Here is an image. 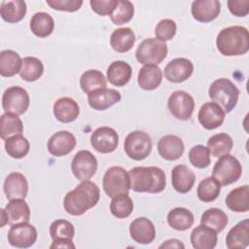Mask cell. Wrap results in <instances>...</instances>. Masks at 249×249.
Returning a JSON list of instances; mask_svg holds the SVG:
<instances>
[{
  "instance_id": "cell-1",
  "label": "cell",
  "mask_w": 249,
  "mask_h": 249,
  "mask_svg": "<svg viewBox=\"0 0 249 249\" xmlns=\"http://www.w3.org/2000/svg\"><path fill=\"white\" fill-rule=\"evenodd\" d=\"M100 198L98 186L89 181H82L74 190L68 192L63 198L64 210L73 216H81L94 207Z\"/></svg>"
},
{
  "instance_id": "cell-2",
  "label": "cell",
  "mask_w": 249,
  "mask_h": 249,
  "mask_svg": "<svg viewBox=\"0 0 249 249\" xmlns=\"http://www.w3.org/2000/svg\"><path fill=\"white\" fill-rule=\"evenodd\" d=\"M130 189L137 193L159 194L165 189L166 176L158 166H136L128 171Z\"/></svg>"
},
{
  "instance_id": "cell-3",
  "label": "cell",
  "mask_w": 249,
  "mask_h": 249,
  "mask_svg": "<svg viewBox=\"0 0 249 249\" xmlns=\"http://www.w3.org/2000/svg\"><path fill=\"white\" fill-rule=\"evenodd\" d=\"M218 51L225 56H238L249 51V33L239 25L222 29L216 39Z\"/></svg>"
},
{
  "instance_id": "cell-4",
  "label": "cell",
  "mask_w": 249,
  "mask_h": 249,
  "mask_svg": "<svg viewBox=\"0 0 249 249\" xmlns=\"http://www.w3.org/2000/svg\"><path fill=\"white\" fill-rule=\"evenodd\" d=\"M239 89L229 79L220 78L215 80L208 89V95L213 102L222 107L225 113H230L236 106Z\"/></svg>"
},
{
  "instance_id": "cell-5",
  "label": "cell",
  "mask_w": 249,
  "mask_h": 249,
  "mask_svg": "<svg viewBox=\"0 0 249 249\" xmlns=\"http://www.w3.org/2000/svg\"><path fill=\"white\" fill-rule=\"evenodd\" d=\"M102 186L105 194L112 198L128 195L130 190L128 172L122 166H111L103 176Z\"/></svg>"
},
{
  "instance_id": "cell-6",
  "label": "cell",
  "mask_w": 249,
  "mask_h": 249,
  "mask_svg": "<svg viewBox=\"0 0 249 249\" xmlns=\"http://www.w3.org/2000/svg\"><path fill=\"white\" fill-rule=\"evenodd\" d=\"M241 174V163L235 157L230 154L220 157L212 170V176L223 186L236 182Z\"/></svg>"
},
{
  "instance_id": "cell-7",
  "label": "cell",
  "mask_w": 249,
  "mask_h": 249,
  "mask_svg": "<svg viewBox=\"0 0 249 249\" xmlns=\"http://www.w3.org/2000/svg\"><path fill=\"white\" fill-rule=\"evenodd\" d=\"M167 51L165 42L156 38H147L137 47L135 56L141 64H159L166 57Z\"/></svg>"
},
{
  "instance_id": "cell-8",
  "label": "cell",
  "mask_w": 249,
  "mask_h": 249,
  "mask_svg": "<svg viewBox=\"0 0 249 249\" xmlns=\"http://www.w3.org/2000/svg\"><path fill=\"white\" fill-rule=\"evenodd\" d=\"M152 139L142 130L129 132L124 139V149L129 159L133 160H145L152 152Z\"/></svg>"
},
{
  "instance_id": "cell-9",
  "label": "cell",
  "mask_w": 249,
  "mask_h": 249,
  "mask_svg": "<svg viewBox=\"0 0 249 249\" xmlns=\"http://www.w3.org/2000/svg\"><path fill=\"white\" fill-rule=\"evenodd\" d=\"M29 103V94L21 87H10L2 95V107L5 113H12L18 116L22 115L27 111Z\"/></svg>"
},
{
  "instance_id": "cell-10",
  "label": "cell",
  "mask_w": 249,
  "mask_h": 249,
  "mask_svg": "<svg viewBox=\"0 0 249 249\" xmlns=\"http://www.w3.org/2000/svg\"><path fill=\"white\" fill-rule=\"evenodd\" d=\"M193 96L184 90H176L170 94L167 100V107L173 117L181 121L189 120L195 110Z\"/></svg>"
},
{
  "instance_id": "cell-11",
  "label": "cell",
  "mask_w": 249,
  "mask_h": 249,
  "mask_svg": "<svg viewBox=\"0 0 249 249\" xmlns=\"http://www.w3.org/2000/svg\"><path fill=\"white\" fill-rule=\"evenodd\" d=\"M71 170L78 180H89L97 170V160L91 152L81 150L75 154L72 160Z\"/></svg>"
},
{
  "instance_id": "cell-12",
  "label": "cell",
  "mask_w": 249,
  "mask_h": 249,
  "mask_svg": "<svg viewBox=\"0 0 249 249\" xmlns=\"http://www.w3.org/2000/svg\"><path fill=\"white\" fill-rule=\"evenodd\" d=\"M36 228L27 223H19L11 226L8 231L9 243L17 248L31 247L37 240Z\"/></svg>"
},
{
  "instance_id": "cell-13",
  "label": "cell",
  "mask_w": 249,
  "mask_h": 249,
  "mask_svg": "<svg viewBox=\"0 0 249 249\" xmlns=\"http://www.w3.org/2000/svg\"><path fill=\"white\" fill-rule=\"evenodd\" d=\"M90 144L96 152L109 154L117 149L119 145V135L112 127L100 126L91 133Z\"/></svg>"
},
{
  "instance_id": "cell-14",
  "label": "cell",
  "mask_w": 249,
  "mask_h": 249,
  "mask_svg": "<svg viewBox=\"0 0 249 249\" xmlns=\"http://www.w3.org/2000/svg\"><path fill=\"white\" fill-rule=\"evenodd\" d=\"M225 112L220 105L215 102H205L198 110L197 119L205 129H215L221 126L225 120Z\"/></svg>"
},
{
  "instance_id": "cell-15",
  "label": "cell",
  "mask_w": 249,
  "mask_h": 249,
  "mask_svg": "<svg viewBox=\"0 0 249 249\" xmlns=\"http://www.w3.org/2000/svg\"><path fill=\"white\" fill-rule=\"evenodd\" d=\"M194 72L192 61L185 57H177L164 67V77L171 83H182L188 80Z\"/></svg>"
},
{
  "instance_id": "cell-16",
  "label": "cell",
  "mask_w": 249,
  "mask_h": 249,
  "mask_svg": "<svg viewBox=\"0 0 249 249\" xmlns=\"http://www.w3.org/2000/svg\"><path fill=\"white\" fill-rule=\"evenodd\" d=\"M76 143V138L71 132L60 130L50 137L48 141V151L54 157H63L73 151Z\"/></svg>"
},
{
  "instance_id": "cell-17",
  "label": "cell",
  "mask_w": 249,
  "mask_h": 249,
  "mask_svg": "<svg viewBox=\"0 0 249 249\" xmlns=\"http://www.w3.org/2000/svg\"><path fill=\"white\" fill-rule=\"evenodd\" d=\"M121 93L114 89L102 88L88 93L89 106L97 111H104L121 101Z\"/></svg>"
},
{
  "instance_id": "cell-18",
  "label": "cell",
  "mask_w": 249,
  "mask_h": 249,
  "mask_svg": "<svg viewBox=\"0 0 249 249\" xmlns=\"http://www.w3.org/2000/svg\"><path fill=\"white\" fill-rule=\"evenodd\" d=\"M130 237L137 243L150 244L156 238V229L151 220L139 217L133 220L129 226Z\"/></svg>"
},
{
  "instance_id": "cell-19",
  "label": "cell",
  "mask_w": 249,
  "mask_h": 249,
  "mask_svg": "<svg viewBox=\"0 0 249 249\" xmlns=\"http://www.w3.org/2000/svg\"><path fill=\"white\" fill-rule=\"evenodd\" d=\"M221 12V3L217 0H197L192 3L193 18L199 22H210L218 18Z\"/></svg>"
},
{
  "instance_id": "cell-20",
  "label": "cell",
  "mask_w": 249,
  "mask_h": 249,
  "mask_svg": "<svg viewBox=\"0 0 249 249\" xmlns=\"http://www.w3.org/2000/svg\"><path fill=\"white\" fill-rule=\"evenodd\" d=\"M3 190L9 200L16 198L24 199L28 193L27 179L22 173L12 172L6 177Z\"/></svg>"
},
{
  "instance_id": "cell-21",
  "label": "cell",
  "mask_w": 249,
  "mask_h": 249,
  "mask_svg": "<svg viewBox=\"0 0 249 249\" xmlns=\"http://www.w3.org/2000/svg\"><path fill=\"white\" fill-rule=\"evenodd\" d=\"M158 152L165 160H176L180 159L184 153V143L182 139L176 135H164L158 142Z\"/></svg>"
},
{
  "instance_id": "cell-22",
  "label": "cell",
  "mask_w": 249,
  "mask_h": 249,
  "mask_svg": "<svg viewBox=\"0 0 249 249\" xmlns=\"http://www.w3.org/2000/svg\"><path fill=\"white\" fill-rule=\"evenodd\" d=\"M196 182L195 173L184 164H177L171 171V183L174 190L180 194L189 193Z\"/></svg>"
},
{
  "instance_id": "cell-23",
  "label": "cell",
  "mask_w": 249,
  "mask_h": 249,
  "mask_svg": "<svg viewBox=\"0 0 249 249\" xmlns=\"http://www.w3.org/2000/svg\"><path fill=\"white\" fill-rule=\"evenodd\" d=\"M218 241V233L211 228L199 225L191 232V243L195 249H213Z\"/></svg>"
},
{
  "instance_id": "cell-24",
  "label": "cell",
  "mask_w": 249,
  "mask_h": 249,
  "mask_svg": "<svg viewBox=\"0 0 249 249\" xmlns=\"http://www.w3.org/2000/svg\"><path fill=\"white\" fill-rule=\"evenodd\" d=\"M80 114L78 103L70 97H60L53 104V115L60 123H71Z\"/></svg>"
},
{
  "instance_id": "cell-25",
  "label": "cell",
  "mask_w": 249,
  "mask_h": 249,
  "mask_svg": "<svg viewBox=\"0 0 249 249\" xmlns=\"http://www.w3.org/2000/svg\"><path fill=\"white\" fill-rule=\"evenodd\" d=\"M162 71L157 64H146L140 68L137 77L138 86L144 90H154L161 84Z\"/></svg>"
},
{
  "instance_id": "cell-26",
  "label": "cell",
  "mask_w": 249,
  "mask_h": 249,
  "mask_svg": "<svg viewBox=\"0 0 249 249\" xmlns=\"http://www.w3.org/2000/svg\"><path fill=\"white\" fill-rule=\"evenodd\" d=\"M226 244L229 249L246 248L249 245V220L245 219L237 223L230 230L226 236Z\"/></svg>"
},
{
  "instance_id": "cell-27",
  "label": "cell",
  "mask_w": 249,
  "mask_h": 249,
  "mask_svg": "<svg viewBox=\"0 0 249 249\" xmlns=\"http://www.w3.org/2000/svg\"><path fill=\"white\" fill-rule=\"evenodd\" d=\"M4 209L10 226L19 223H27L30 220V208L23 198L10 200Z\"/></svg>"
},
{
  "instance_id": "cell-28",
  "label": "cell",
  "mask_w": 249,
  "mask_h": 249,
  "mask_svg": "<svg viewBox=\"0 0 249 249\" xmlns=\"http://www.w3.org/2000/svg\"><path fill=\"white\" fill-rule=\"evenodd\" d=\"M26 3L23 0H4L1 2L0 15L8 23H17L26 15Z\"/></svg>"
},
{
  "instance_id": "cell-29",
  "label": "cell",
  "mask_w": 249,
  "mask_h": 249,
  "mask_svg": "<svg viewBox=\"0 0 249 249\" xmlns=\"http://www.w3.org/2000/svg\"><path fill=\"white\" fill-rule=\"evenodd\" d=\"M132 75L131 66L123 60H116L112 62L107 68V80L113 86H125Z\"/></svg>"
},
{
  "instance_id": "cell-30",
  "label": "cell",
  "mask_w": 249,
  "mask_h": 249,
  "mask_svg": "<svg viewBox=\"0 0 249 249\" xmlns=\"http://www.w3.org/2000/svg\"><path fill=\"white\" fill-rule=\"evenodd\" d=\"M135 40V34L131 28L122 27L113 31L110 37V45L115 52L124 53L132 49Z\"/></svg>"
},
{
  "instance_id": "cell-31",
  "label": "cell",
  "mask_w": 249,
  "mask_h": 249,
  "mask_svg": "<svg viewBox=\"0 0 249 249\" xmlns=\"http://www.w3.org/2000/svg\"><path fill=\"white\" fill-rule=\"evenodd\" d=\"M226 204L233 212H247L249 210V186L243 185L231 190L226 197Z\"/></svg>"
},
{
  "instance_id": "cell-32",
  "label": "cell",
  "mask_w": 249,
  "mask_h": 249,
  "mask_svg": "<svg viewBox=\"0 0 249 249\" xmlns=\"http://www.w3.org/2000/svg\"><path fill=\"white\" fill-rule=\"evenodd\" d=\"M22 59L19 54L12 50H4L0 53V75L13 77L20 72Z\"/></svg>"
},
{
  "instance_id": "cell-33",
  "label": "cell",
  "mask_w": 249,
  "mask_h": 249,
  "mask_svg": "<svg viewBox=\"0 0 249 249\" xmlns=\"http://www.w3.org/2000/svg\"><path fill=\"white\" fill-rule=\"evenodd\" d=\"M30 29L37 37L46 38L53 33L54 29V20L48 13H35L30 19Z\"/></svg>"
},
{
  "instance_id": "cell-34",
  "label": "cell",
  "mask_w": 249,
  "mask_h": 249,
  "mask_svg": "<svg viewBox=\"0 0 249 249\" xmlns=\"http://www.w3.org/2000/svg\"><path fill=\"white\" fill-rule=\"evenodd\" d=\"M166 219L168 225L172 229L180 231L189 230L195 222L193 213L184 207L173 208L168 212Z\"/></svg>"
},
{
  "instance_id": "cell-35",
  "label": "cell",
  "mask_w": 249,
  "mask_h": 249,
  "mask_svg": "<svg viewBox=\"0 0 249 249\" xmlns=\"http://www.w3.org/2000/svg\"><path fill=\"white\" fill-rule=\"evenodd\" d=\"M23 124L19 117L12 113H4L0 118V137L2 140H7L17 134H21Z\"/></svg>"
},
{
  "instance_id": "cell-36",
  "label": "cell",
  "mask_w": 249,
  "mask_h": 249,
  "mask_svg": "<svg viewBox=\"0 0 249 249\" xmlns=\"http://www.w3.org/2000/svg\"><path fill=\"white\" fill-rule=\"evenodd\" d=\"M232 146V138L225 132L214 134L207 140V148L209 149L210 154L215 158L230 154Z\"/></svg>"
},
{
  "instance_id": "cell-37",
  "label": "cell",
  "mask_w": 249,
  "mask_h": 249,
  "mask_svg": "<svg viewBox=\"0 0 249 249\" xmlns=\"http://www.w3.org/2000/svg\"><path fill=\"white\" fill-rule=\"evenodd\" d=\"M229 218L220 208H209L205 210L200 218V224L214 230L217 233L221 232L228 225Z\"/></svg>"
},
{
  "instance_id": "cell-38",
  "label": "cell",
  "mask_w": 249,
  "mask_h": 249,
  "mask_svg": "<svg viewBox=\"0 0 249 249\" xmlns=\"http://www.w3.org/2000/svg\"><path fill=\"white\" fill-rule=\"evenodd\" d=\"M80 86L84 92L89 93L95 89L106 88L107 81L102 72L90 69L82 74L80 78Z\"/></svg>"
},
{
  "instance_id": "cell-39",
  "label": "cell",
  "mask_w": 249,
  "mask_h": 249,
  "mask_svg": "<svg viewBox=\"0 0 249 249\" xmlns=\"http://www.w3.org/2000/svg\"><path fill=\"white\" fill-rule=\"evenodd\" d=\"M44 65L42 61L34 56H26L22 59V66L19 76L26 82H34L42 77Z\"/></svg>"
},
{
  "instance_id": "cell-40",
  "label": "cell",
  "mask_w": 249,
  "mask_h": 249,
  "mask_svg": "<svg viewBox=\"0 0 249 249\" xmlns=\"http://www.w3.org/2000/svg\"><path fill=\"white\" fill-rule=\"evenodd\" d=\"M221 184L213 177H206L201 180L196 189V195L202 202L214 201L220 195Z\"/></svg>"
},
{
  "instance_id": "cell-41",
  "label": "cell",
  "mask_w": 249,
  "mask_h": 249,
  "mask_svg": "<svg viewBox=\"0 0 249 249\" xmlns=\"http://www.w3.org/2000/svg\"><path fill=\"white\" fill-rule=\"evenodd\" d=\"M30 149L28 140L21 134H17L5 140V150L13 159L24 158Z\"/></svg>"
},
{
  "instance_id": "cell-42",
  "label": "cell",
  "mask_w": 249,
  "mask_h": 249,
  "mask_svg": "<svg viewBox=\"0 0 249 249\" xmlns=\"http://www.w3.org/2000/svg\"><path fill=\"white\" fill-rule=\"evenodd\" d=\"M110 211L118 219L127 218L133 211V201L128 195H122L112 198Z\"/></svg>"
},
{
  "instance_id": "cell-43",
  "label": "cell",
  "mask_w": 249,
  "mask_h": 249,
  "mask_svg": "<svg viewBox=\"0 0 249 249\" xmlns=\"http://www.w3.org/2000/svg\"><path fill=\"white\" fill-rule=\"evenodd\" d=\"M134 15V7L130 1L118 0L117 5L110 15L112 22L116 25H121L131 20Z\"/></svg>"
},
{
  "instance_id": "cell-44",
  "label": "cell",
  "mask_w": 249,
  "mask_h": 249,
  "mask_svg": "<svg viewBox=\"0 0 249 249\" xmlns=\"http://www.w3.org/2000/svg\"><path fill=\"white\" fill-rule=\"evenodd\" d=\"M75 228L72 223L64 219H57L50 226V235L53 240L73 239Z\"/></svg>"
},
{
  "instance_id": "cell-45",
  "label": "cell",
  "mask_w": 249,
  "mask_h": 249,
  "mask_svg": "<svg viewBox=\"0 0 249 249\" xmlns=\"http://www.w3.org/2000/svg\"><path fill=\"white\" fill-rule=\"evenodd\" d=\"M189 160L193 166L196 168H205L211 162L210 151L206 146L196 145L189 152Z\"/></svg>"
},
{
  "instance_id": "cell-46",
  "label": "cell",
  "mask_w": 249,
  "mask_h": 249,
  "mask_svg": "<svg viewBox=\"0 0 249 249\" xmlns=\"http://www.w3.org/2000/svg\"><path fill=\"white\" fill-rule=\"evenodd\" d=\"M177 30L176 22L170 18H164L158 22L155 28V35L158 40L165 42L171 40Z\"/></svg>"
},
{
  "instance_id": "cell-47",
  "label": "cell",
  "mask_w": 249,
  "mask_h": 249,
  "mask_svg": "<svg viewBox=\"0 0 249 249\" xmlns=\"http://www.w3.org/2000/svg\"><path fill=\"white\" fill-rule=\"evenodd\" d=\"M46 3L53 10L65 12H76L83 5L82 0H48Z\"/></svg>"
},
{
  "instance_id": "cell-48",
  "label": "cell",
  "mask_w": 249,
  "mask_h": 249,
  "mask_svg": "<svg viewBox=\"0 0 249 249\" xmlns=\"http://www.w3.org/2000/svg\"><path fill=\"white\" fill-rule=\"evenodd\" d=\"M118 0H90L91 10L99 16H110L114 11Z\"/></svg>"
},
{
  "instance_id": "cell-49",
  "label": "cell",
  "mask_w": 249,
  "mask_h": 249,
  "mask_svg": "<svg viewBox=\"0 0 249 249\" xmlns=\"http://www.w3.org/2000/svg\"><path fill=\"white\" fill-rule=\"evenodd\" d=\"M228 8L235 17H245L249 13V0H229Z\"/></svg>"
},
{
  "instance_id": "cell-50",
  "label": "cell",
  "mask_w": 249,
  "mask_h": 249,
  "mask_svg": "<svg viewBox=\"0 0 249 249\" xmlns=\"http://www.w3.org/2000/svg\"><path fill=\"white\" fill-rule=\"evenodd\" d=\"M51 249L53 248H75V244L73 243L72 239H57V240H53V243L50 246Z\"/></svg>"
},
{
  "instance_id": "cell-51",
  "label": "cell",
  "mask_w": 249,
  "mask_h": 249,
  "mask_svg": "<svg viewBox=\"0 0 249 249\" xmlns=\"http://www.w3.org/2000/svg\"><path fill=\"white\" fill-rule=\"evenodd\" d=\"M184 244L178 239H168L161 245L160 248H184Z\"/></svg>"
},
{
  "instance_id": "cell-52",
  "label": "cell",
  "mask_w": 249,
  "mask_h": 249,
  "mask_svg": "<svg viewBox=\"0 0 249 249\" xmlns=\"http://www.w3.org/2000/svg\"><path fill=\"white\" fill-rule=\"evenodd\" d=\"M6 224H8V217H7V214H6V211L5 209H1V228H3Z\"/></svg>"
}]
</instances>
